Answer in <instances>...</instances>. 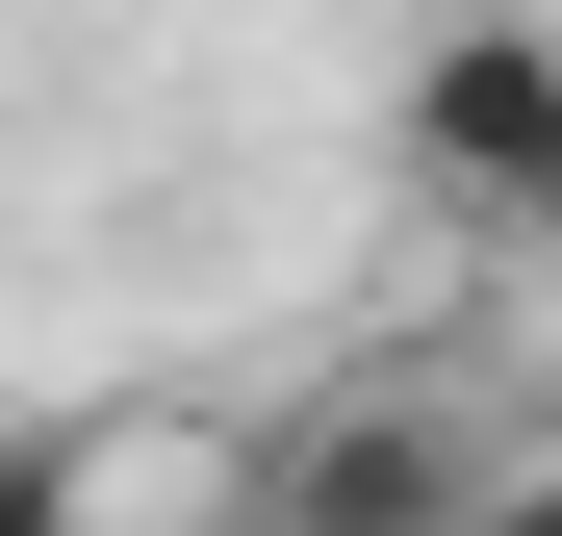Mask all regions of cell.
Returning a JSON list of instances; mask_svg holds the SVG:
<instances>
[{"label": "cell", "instance_id": "7a4b0ae2", "mask_svg": "<svg viewBox=\"0 0 562 536\" xmlns=\"http://www.w3.org/2000/svg\"><path fill=\"white\" fill-rule=\"evenodd\" d=\"M256 511H281V536H409V511H512V460L435 434V409H333V434L256 460Z\"/></svg>", "mask_w": 562, "mask_h": 536}, {"label": "cell", "instance_id": "6da1fadb", "mask_svg": "<svg viewBox=\"0 0 562 536\" xmlns=\"http://www.w3.org/2000/svg\"><path fill=\"white\" fill-rule=\"evenodd\" d=\"M384 128H409V179H435L486 255H562V26H512V0H486V26H435Z\"/></svg>", "mask_w": 562, "mask_h": 536}]
</instances>
